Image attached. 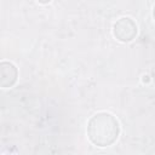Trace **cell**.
<instances>
[{
  "instance_id": "obj_3",
  "label": "cell",
  "mask_w": 155,
  "mask_h": 155,
  "mask_svg": "<svg viewBox=\"0 0 155 155\" xmlns=\"http://www.w3.org/2000/svg\"><path fill=\"white\" fill-rule=\"evenodd\" d=\"M18 78L17 67L8 61H2L0 63V85L4 88L12 87Z\"/></svg>"
},
{
  "instance_id": "obj_2",
  "label": "cell",
  "mask_w": 155,
  "mask_h": 155,
  "mask_svg": "<svg viewBox=\"0 0 155 155\" xmlns=\"http://www.w3.org/2000/svg\"><path fill=\"white\" fill-rule=\"evenodd\" d=\"M138 33V28L136 22L130 17H121L114 23L113 34L116 40L121 42H130L132 41Z\"/></svg>"
},
{
  "instance_id": "obj_5",
  "label": "cell",
  "mask_w": 155,
  "mask_h": 155,
  "mask_svg": "<svg viewBox=\"0 0 155 155\" xmlns=\"http://www.w3.org/2000/svg\"><path fill=\"white\" fill-rule=\"evenodd\" d=\"M153 17H154V21H155V5L153 7Z\"/></svg>"
},
{
  "instance_id": "obj_4",
  "label": "cell",
  "mask_w": 155,
  "mask_h": 155,
  "mask_svg": "<svg viewBox=\"0 0 155 155\" xmlns=\"http://www.w3.org/2000/svg\"><path fill=\"white\" fill-rule=\"evenodd\" d=\"M40 4H50L52 0H38Z\"/></svg>"
},
{
  "instance_id": "obj_1",
  "label": "cell",
  "mask_w": 155,
  "mask_h": 155,
  "mask_svg": "<svg viewBox=\"0 0 155 155\" xmlns=\"http://www.w3.org/2000/svg\"><path fill=\"white\" fill-rule=\"evenodd\" d=\"M119 134L120 124L110 113H97L87 122V137L93 145L99 148L114 144L119 138Z\"/></svg>"
}]
</instances>
